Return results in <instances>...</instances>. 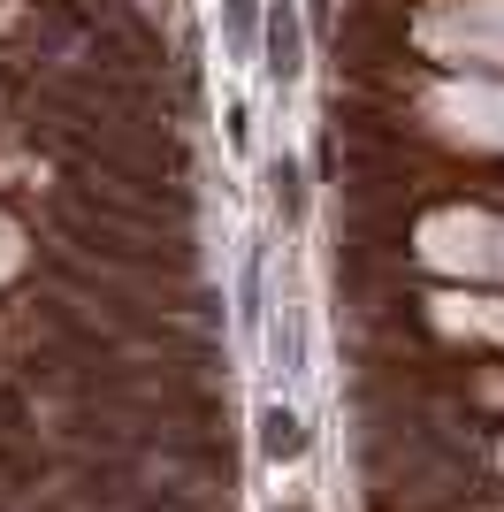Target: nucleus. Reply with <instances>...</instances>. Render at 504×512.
<instances>
[{"mask_svg":"<svg viewBox=\"0 0 504 512\" xmlns=\"http://www.w3.org/2000/svg\"><path fill=\"white\" fill-rule=\"evenodd\" d=\"M268 54H275V77H298V16H291V8H275V16H268Z\"/></svg>","mask_w":504,"mask_h":512,"instance_id":"obj_1","label":"nucleus"}]
</instances>
